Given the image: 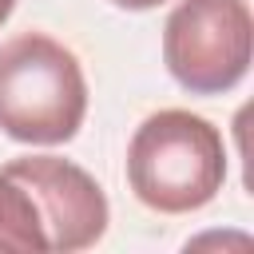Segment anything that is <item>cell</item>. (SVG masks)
<instances>
[{"label": "cell", "mask_w": 254, "mask_h": 254, "mask_svg": "<svg viewBox=\"0 0 254 254\" xmlns=\"http://www.w3.org/2000/svg\"><path fill=\"white\" fill-rule=\"evenodd\" d=\"M127 183L159 214L202 210L226 183V143L194 111L167 107L139 123L127 147Z\"/></svg>", "instance_id": "cell-1"}, {"label": "cell", "mask_w": 254, "mask_h": 254, "mask_svg": "<svg viewBox=\"0 0 254 254\" xmlns=\"http://www.w3.org/2000/svg\"><path fill=\"white\" fill-rule=\"evenodd\" d=\"M87 115V79L71 48L44 32L0 44V131L16 143H67Z\"/></svg>", "instance_id": "cell-2"}, {"label": "cell", "mask_w": 254, "mask_h": 254, "mask_svg": "<svg viewBox=\"0 0 254 254\" xmlns=\"http://www.w3.org/2000/svg\"><path fill=\"white\" fill-rule=\"evenodd\" d=\"M254 16L246 0H179L163 24L167 71L194 95H222L250 71Z\"/></svg>", "instance_id": "cell-3"}, {"label": "cell", "mask_w": 254, "mask_h": 254, "mask_svg": "<svg viewBox=\"0 0 254 254\" xmlns=\"http://www.w3.org/2000/svg\"><path fill=\"white\" fill-rule=\"evenodd\" d=\"M12 163L36 187V194L48 210L52 250L75 254V250H87L103 238L107 218H111L107 194L83 167L56 159V155H24V159H12Z\"/></svg>", "instance_id": "cell-4"}, {"label": "cell", "mask_w": 254, "mask_h": 254, "mask_svg": "<svg viewBox=\"0 0 254 254\" xmlns=\"http://www.w3.org/2000/svg\"><path fill=\"white\" fill-rule=\"evenodd\" d=\"M0 250H20V254L52 250L48 210L36 187L16 171V163L0 167Z\"/></svg>", "instance_id": "cell-5"}, {"label": "cell", "mask_w": 254, "mask_h": 254, "mask_svg": "<svg viewBox=\"0 0 254 254\" xmlns=\"http://www.w3.org/2000/svg\"><path fill=\"white\" fill-rule=\"evenodd\" d=\"M111 4H119V8H127V12H147V8H159V4H167V0H111Z\"/></svg>", "instance_id": "cell-6"}, {"label": "cell", "mask_w": 254, "mask_h": 254, "mask_svg": "<svg viewBox=\"0 0 254 254\" xmlns=\"http://www.w3.org/2000/svg\"><path fill=\"white\" fill-rule=\"evenodd\" d=\"M12 8H16V0H0V24L12 16Z\"/></svg>", "instance_id": "cell-7"}]
</instances>
